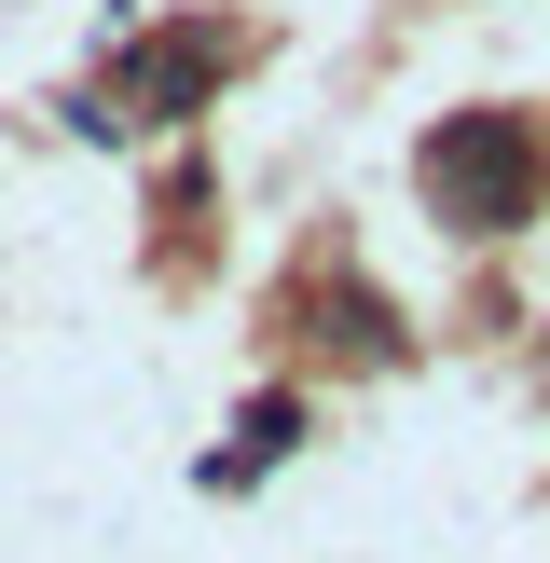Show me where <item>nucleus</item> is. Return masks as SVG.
<instances>
[{
	"label": "nucleus",
	"mask_w": 550,
	"mask_h": 563,
	"mask_svg": "<svg viewBox=\"0 0 550 563\" xmlns=\"http://www.w3.org/2000/svg\"><path fill=\"white\" fill-rule=\"evenodd\" d=\"M427 207L454 220V234H509V220L537 207V137H522V110H454V124L427 137Z\"/></svg>",
	"instance_id": "f257e3e1"
},
{
	"label": "nucleus",
	"mask_w": 550,
	"mask_h": 563,
	"mask_svg": "<svg viewBox=\"0 0 550 563\" xmlns=\"http://www.w3.org/2000/svg\"><path fill=\"white\" fill-rule=\"evenodd\" d=\"M207 82H220V42H152L138 55V110H152V124H179Z\"/></svg>",
	"instance_id": "f03ea898"
},
{
	"label": "nucleus",
	"mask_w": 550,
	"mask_h": 563,
	"mask_svg": "<svg viewBox=\"0 0 550 563\" xmlns=\"http://www.w3.org/2000/svg\"><path fill=\"white\" fill-rule=\"evenodd\" d=\"M289 440H302V399H248V427H234V454H220L207 482H248V467H275V454H289Z\"/></svg>",
	"instance_id": "7ed1b4c3"
}]
</instances>
